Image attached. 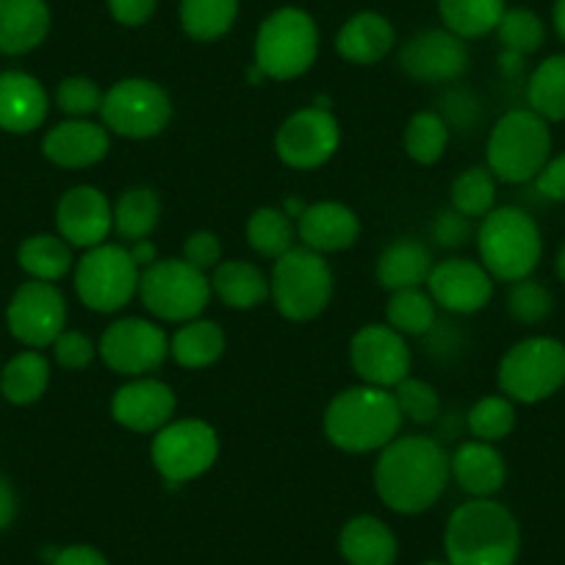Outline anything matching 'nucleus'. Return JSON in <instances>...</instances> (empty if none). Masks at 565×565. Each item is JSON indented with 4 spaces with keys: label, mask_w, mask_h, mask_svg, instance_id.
<instances>
[{
    "label": "nucleus",
    "mask_w": 565,
    "mask_h": 565,
    "mask_svg": "<svg viewBox=\"0 0 565 565\" xmlns=\"http://www.w3.org/2000/svg\"><path fill=\"white\" fill-rule=\"evenodd\" d=\"M452 477L449 455L430 436L394 438L374 463V491L394 513L416 515L430 510Z\"/></svg>",
    "instance_id": "1"
},
{
    "label": "nucleus",
    "mask_w": 565,
    "mask_h": 565,
    "mask_svg": "<svg viewBox=\"0 0 565 565\" xmlns=\"http://www.w3.org/2000/svg\"><path fill=\"white\" fill-rule=\"evenodd\" d=\"M322 427L335 449L366 455L394 441L402 427V413L391 391L361 383L330 399Z\"/></svg>",
    "instance_id": "2"
},
{
    "label": "nucleus",
    "mask_w": 565,
    "mask_h": 565,
    "mask_svg": "<svg viewBox=\"0 0 565 565\" xmlns=\"http://www.w3.org/2000/svg\"><path fill=\"white\" fill-rule=\"evenodd\" d=\"M444 546L452 565H513L521 548L519 521L493 499H471L449 515Z\"/></svg>",
    "instance_id": "3"
},
{
    "label": "nucleus",
    "mask_w": 565,
    "mask_h": 565,
    "mask_svg": "<svg viewBox=\"0 0 565 565\" xmlns=\"http://www.w3.org/2000/svg\"><path fill=\"white\" fill-rule=\"evenodd\" d=\"M477 249L493 280H524V277H532V271L541 264V227L526 211L502 205L482 216V225L477 231Z\"/></svg>",
    "instance_id": "4"
},
{
    "label": "nucleus",
    "mask_w": 565,
    "mask_h": 565,
    "mask_svg": "<svg viewBox=\"0 0 565 565\" xmlns=\"http://www.w3.org/2000/svg\"><path fill=\"white\" fill-rule=\"evenodd\" d=\"M488 170L504 183H530L552 159V130L530 108L502 114L491 128L486 148Z\"/></svg>",
    "instance_id": "5"
},
{
    "label": "nucleus",
    "mask_w": 565,
    "mask_h": 565,
    "mask_svg": "<svg viewBox=\"0 0 565 565\" xmlns=\"http://www.w3.org/2000/svg\"><path fill=\"white\" fill-rule=\"evenodd\" d=\"M319 56V29L302 9L282 7L260 23L255 34V67L271 81H295Z\"/></svg>",
    "instance_id": "6"
},
{
    "label": "nucleus",
    "mask_w": 565,
    "mask_h": 565,
    "mask_svg": "<svg viewBox=\"0 0 565 565\" xmlns=\"http://www.w3.org/2000/svg\"><path fill=\"white\" fill-rule=\"evenodd\" d=\"M269 297L277 313L289 322H311L333 300V271L324 255L295 247L275 260Z\"/></svg>",
    "instance_id": "7"
},
{
    "label": "nucleus",
    "mask_w": 565,
    "mask_h": 565,
    "mask_svg": "<svg viewBox=\"0 0 565 565\" xmlns=\"http://www.w3.org/2000/svg\"><path fill=\"white\" fill-rule=\"evenodd\" d=\"M499 391L521 405H537L565 385V344L552 335H530L504 352Z\"/></svg>",
    "instance_id": "8"
},
{
    "label": "nucleus",
    "mask_w": 565,
    "mask_h": 565,
    "mask_svg": "<svg viewBox=\"0 0 565 565\" xmlns=\"http://www.w3.org/2000/svg\"><path fill=\"white\" fill-rule=\"evenodd\" d=\"M211 277L183 258H159L141 269L139 300L161 322H192L211 302Z\"/></svg>",
    "instance_id": "9"
},
{
    "label": "nucleus",
    "mask_w": 565,
    "mask_h": 565,
    "mask_svg": "<svg viewBox=\"0 0 565 565\" xmlns=\"http://www.w3.org/2000/svg\"><path fill=\"white\" fill-rule=\"evenodd\" d=\"M141 269L122 244H97L75 266V291L95 313H117L139 295Z\"/></svg>",
    "instance_id": "10"
},
{
    "label": "nucleus",
    "mask_w": 565,
    "mask_h": 565,
    "mask_svg": "<svg viewBox=\"0 0 565 565\" xmlns=\"http://www.w3.org/2000/svg\"><path fill=\"white\" fill-rule=\"evenodd\" d=\"M100 119L122 139H153L170 125L172 100L156 81L122 78L103 95Z\"/></svg>",
    "instance_id": "11"
},
{
    "label": "nucleus",
    "mask_w": 565,
    "mask_h": 565,
    "mask_svg": "<svg viewBox=\"0 0 565 565\" xmlns=\"http://www.w3.org/2000/svg\"><path fill=\"white\" fill-rule=\"evenodd\" d=\"M220 458V436L203 418H181L161 427L150 447V460L167 482L203 477Z\"/></svg>",
    "instance_id": "12"
},
{
    "label": "nucleus",
    "mask_w": 565,
    "mask_h": 565,
    "mask_svg": "<svg viewBox=\"0 0 565 565\" xmlns=\"http://www.w3.org/2000/svg\"><path fill=\"white\" fill-rule=\"evenodd\" d=\"M97 352L111 372L125 377H148L170 355V335L150 319L125 317L108 324Z\"/></svg>",
    "instance_id": "13"
},
{
    "label": "nucleus",
    "mask_w": 565,
    "mask_h": 565,
    "mask_svg": "<svg viewBox=\"0 0 565 565\" xmlns=\"http://www.w3.org/2000/svg\"><path fill=\"white\" fill-rule=\"evenodd\" d=\"M341 145L339 119L330 108H300L275 134V153L291 170H319L335 156Z\"/></svg>",
    "instance_id": "14"
},
{
    "label": "nucleus",
    "mask_w": 565,
    "mask_h": 565,
    "mask_svg": "<svg viewBox=\"0 0 565 565\" xmlns=\"http://www.w3.org/2000/svg\"><path fill=\"white\" fill-rule=\"evenodd\" d=\"M9 333L31 350H45L64 333L67 300L56 282L29 280L12 295L7 306Z\"/></svg>",
    "instance_id": "15"
},
{
    "label": "nucleus",
    "mask_w": 565,
    "mask_h": 565,
    "mask_svg": "<svg viewBox=\"0 0 565 565\" xmlns=\"http://www.w3.org/2000/svg\"><path fill=\"white\" fill-rule=\"evenodd\" d=\"M350 363L361 383L391 391L411 374V347L388 324H363L350 341Z\"/></svg>",
    "instance_id": "16"
},
{
    "label": "nucleus",
    "mask_w": 565,
    "mask_h": 565,
    "mask_svg": "<svg viewBox=\"0 0 565 565\" xmlns=\"http://www.w3.org/2000/svg\"><path fill=\"white\" fill-rule=\"evenodd\" d=\"M399 67L418 84H452L469 70V47L447 29H427L399 51Z\"/></svg>",
    "instance_id": "17"
},
{
    "label": "nucleus",
    "mask_w": 565,
    "mask_h": 565,
    "mask_svg": "<svg viewBox=\"0 0 565 565\" xmlns=\"http://www.w3.org/2000/svg\"><path fill=\"white\" fill-rule=\"evenodd\" d=\"M427 291L441 311L455 317H471L482 311L493 297V277L477 260L447 258L433 266L427 277Z\"/></svg>",
    "instance_id": "18"
},
{
    "label": "nucleus",
    "mask_w": 565,
    "mask_h": 565,
    "mask_svg": "<svg viewBox=\"0 0 565 565\" xmlns=\"http://www.w3.org/2000/svg\"><path fill=\"white\" fill-rule=\"evenodd\" d=\"M114 227V205L95 186H73L56 205V231L70 247L92 249L106 244Z\"/></svg>",
    "instance_id": "19"
},
{
    "label": "nucleus",
    "mask_w": 565,
    "mask_h": 565,
    "mask_svg": "<svg viewBox=\"0 0 565 565\" xmlns=\"http://www.w3.org/2000/svg\"><path fill=\"white\" fill-rule=\"evenodd\" d=\"M175 391L156 377H134L119 385L111 399V416L130 433H159L175 416Z\"/></svg>",
    "instance_id": "20"
},
{
    "label": "nucleus",
    "mask_w": 565,
    "mask_h": 565,
    "mask_svg": "<svg viewBox=\"0 0 565 565\" xmlns=\"http://www.w3.org/2000/svg\"><path fill=\"white\" fill-rule=\"evenodd\" d=\"M111 150L106 125H97L92 119H64L53 125L42 139V156L51 164L64 170H86V167L100 164Z\"/></svg>",
    "instance_id": "21"
},
{
    "label": "nucleus",
    "mask_w": 565,
    "mask_h": 565,
    "mask_svg": "<svg viewBox=\"0 0 565 565\" xmlns=\"http://www.w3.org/2000/svg\"><path fill=\"white\" fill-rule=\"evenodd\" d=\"M297 238L302 242V247L319 255L344 253V249L355 247V242L361 238V220L350 205L322 200V203L306 205L302 216L297 220Z\"/></svg>",
    "instance_id": "22"
},
{
    "label": "nucleus",
    "mask_w": 565,
    "mask_h": 565,
    "mask_svg": "<svg viewBox=\"0 0 565 565\" xmlns=\"http://www.w3.org/2000/svg\"><path fill=\"white\" fill-rule=\"evenodd\" d=\"M51 111L47 92L34 75L7 70L0 73V130L34 134Z\"/></svg>",
    "instance_id": "23"
},
{
    "label": "nucleus",
    "mask_w": 565,
    "mask_h": 565,
    "mask_svg": "<svg viewBox=\"0 0 565 565\" xmlns=\"http://www.w3.org/2000/svg\"><path fill=\"white\" fill-rule=\"evenodd\" d=\"M449 469L458 486L475 499H491L499 493L508 480V466H504L502 452L493 444L486 441H466L455 449L449 458Z\"/></svg>",
    "instance_id": "24"
},
{
    "label": "nucleus",
    "mask_w": 565,
    "mask_h": 565,
    "mask_svg": "<svg viewBox=\"0 0 565 565\" xmlns=\"http://www.w3.org/2000/svg\"><path fill=\"white\" fill-rule=\"evenodd\" d=\"M51 31L45 0H0V53L23 56L36 51Z\"/></svg>",
    "instance_id": "25"
},
{
    "label": "nucleus",
    "mask_w": 565,
    "mask_h": 565,
    "mask_svg": "<svg viewBox=\"0 0 565 565\" xmlns=\"http://www.w3.org/2000/svg\"><path fill=\"white\" fill-rule=\"evenodd\" d=\"M394 25L377 12H361L341 25L335 36V51L350 64H377L394 47Z\"/></svg>",
    "instance_id": "26"
},
{
    "label": "nucleus",
    "mask_w": 565,
    "mask_h": 565,
    "mask_svg": "<svg viewBox=\"0 0 565 565\" xmlns=\"http://www.w3.org/2000/svg\"><path fill=\"white\" fill-rule=\"evenodd\" d=\"M433 260L430 247L416 238H399V242L388 244L377 258V282L385 291H399V289H418L430 277Z\"/></svg>",
    "instance_id": "27"
},
{
    "label": "nucleus",
    "mask_w": 565,
    "mask_h": 565,
    "mask_svg": "<svg viewBox=\"0 0 565 565\" xmlns=\"http://www.w3.org/2000/svg\"><path fill=\"white\" fill-rule=\"evenodd\" d=\"M341 557L350 565H394L396 537L374 515H358L347 521L339 537Z\"/></svg>",
    "instance_id": "28"
},
{
    "label": "nucleus",
    "mask_w": 565,
    "mask_h": 565,
    "mask_svg": "<svg viewBox=\"0 0 565 565\" xmlns=\"http://www.w3.org/2000/svg\"><path fill=\"white\" fill-rule=\"evenodd\" d=\"M211 291L233 311H253L269 300V277L249 260H222L211 275Z\"/></svg>",
    "instance_id": "29"
},
{
    "label": "nucleus",
    "mask_w": 565,
    "mask_h": 565,
    "mask_svg": "<svg viewBox=\"0 0 565 565\" xmlns=\"http://www.w3.org/2000/svg\"><path fill=\"white\" fill-rule=\"evenodd\" d=\"M225 330L211 319L183 322L170 339V355L183 369H209L225 355Z\"/></svg>",
    "instance_id": "30"
},
{
    "label": "nucleus",
    "mask_w": 565,
    "mask_h": 565,
    "mask_svg": "<svg viewBox=\"0 0 565 565\" xmlns=\"http://www.w3.org/2000/svg\"><path fill=\"white\" fill-rule=\"evenodd\" d=\"M51 385V363L40 350H25L0 369V394L12 405H34Z\"/></svg>",
    "instance_id": "31"
},
{
    "label": "nucleus",
    "mask_w": 565,
    "mask_h": 565,
    "mask_svg": "<svg viewBox=\"0 0 565 565\" xmlns=\"http://www.w3.org/2000/svg\"><path fill=\"white\" fill-rule=\"evenodd\" d=\"M161 222V198L150 186L125 189L114 203V231L128 244L148 238Z\"/></svg>",
    "instance_id": "32"
},
{
    "label": "nucleus",
    "mask_w": 565,
    "mask_h": 565,
    "mask_svg": "<svg viewBox=\"0 0 565 565\" xmlns=\"http://www.w3.org/2000/svg\"><path fill=\"white\" fill-rule=\"evenodd\" d=\"M73 247L62 236L53 233H36L29 236L18 249V264L31 280L56 282L73 269Z\"/></svg>",
    "instance_id": "33"
},
{
    "label": "nucleus",
    "mask_w": 565,
    "mask_h": 565,
    "mask_svg": "<svg viewBox=\"0 0 565 565\" xmlns=\"http://www.w3.org/2000/svg\"><path fill=\"white\" fill-rule=\"evenodd\" d=\"M438 322V306L427 289L391 291L385 302V324L402 335H430Z\"/></svg>",
    "instance_id": "34"
},
{
    "label": "nucleus",
    "mask_w": 565,
    "mask_h": 565,
    "mask_svg": "<svg viewBox=\"0 0 565 565\" xmlns=\"http://www.w3.org/2000/svg\"><path fill=\"white\" fill-rule=\"evenodd\" d=\"M526 103L530 111L546 122L565 119V56H548L535 67L526 81Z\"/></svg>",
    "instance_id": "35"
},
{
    "label": "nucleus",
    "mask_w": 565,
    "mask_h": 565,
    "mask_svg": "<svg viewBox=\"0 0 565 565\" xmlns=\"http://www.w3.org/2000/svg\"><path fill=\"white\" fill-rule=\"evenodd\" d=\"M438 12L447 31L458 34L460 40H477L497 31L508 9L504 0H438Z\"/></svg>",
    "instance_id": "36"
},
{
    "label": "nucleus",
    "mask_w": 565,
    "mask_h": 565,
    "mask_svg": "<svg viewBox=\"0 0 565 565\" xmlns=\"http://www.w3.org/2000/svg\"><path fill=\"white\" fill-rule=\"evenodd\" d=\"M247 242L258 255L277 260L297 247V222L282 214V209H255L247 220Z\"/></svg>",
    "instance_id": "37"
},
{
    "label": "nucleus",
    "mask_w": 565,
    "mask_h": 565,
    "mask_svg": "<svg viewBox=\"0 0 565 565\" xmlns=\"http://www.w3.org/2000/svg\"><path fill=\"white\" fill-rule=\"evenodd\" d=\"M236 18L238 0H181V25L198 42L222 40Z\"/></svg>",
    "instance_id": "38"
},
{
    "label": "nucleus",
    "mask_w": 565,
    "mask_h": 565,
    "mask_svg": "<svg viewBox=\"0 0 565 565\" xmlns=\"http://www.w3.org/2000/svg\"><path fill=\"white\" fill-rule=\"evenodd\" d=\"M449 148V125L438 111H418L407 119L405 153L422 167L438 164Z\"/></svg>",
    "instance_id": "39"
},
{
    "label": "nucleus",
    "mask_w": 565,
    "mask_h": 565,
    "mask_svg": "<svg viewBox=\"0 0 565 565\" xmlns=\"http://www.w3.org/2000/svg\"><path fill=\"white\" fill-rule=\"evenodd\" d=\"M449 205L469 220L488 216L497 205V175L488 167H469L460 172L449 189Z\"/></svg>",
    "instance_id": "40"
},
{
    "label": "nucleus",
    "mask_w": 565,
    "mask_h": 565,
    "mask_svg": "<svg viewBox=\"0 0 565 565\" xmlns=\"http://www.w3.org/2000/svg\"><path fill=\"white\" fill-rule=\"evenodd\" d=\"M466 424H469V433L477 438V441H486V444L504 441V438L515 430L513 399H508L504 394L482 396V399L475 402V407L469 411Z\"/></svg>",
    "instance_id": "41"
},
{
    "label": "nucleus",
    "mask_w": 565,
    "mask_h": 565,
    "mask_svg": "<svg viewBox=\"0 0 565 565\" xmlns=\"http://www.w3.org/2000/svg\"><path fill=\"white\" fill-rule=\"evenodd\" d=\"M499 42L508 47V53L515 56H530V53L541 51L546 42V25L530 9H508L497 25Z\"/></svg>",
    "instance_id": "42"
},
{
    "label": "nucleus",
    "mask_w": 565,
    "mask_h": 565,
    "mask_svg": "<svg viewBox=\"0 0 565 565\" xmlns=\"http://www.w3.org/2000/svg\"><path fill=\"white\" fill-rule=\"evenodd\" d=\"M391 394H394L402 418H411L416 424H433L438 413H441V396H438V391L427 380L407 374L399 385L391 388Z\"/></svg>",
    "instance_id": "43"
},
{
    "label": "nucleus",
    "mask_w": 565,
    "mask_h": 565,
    "mask_svg": "<svg viewBox=\"0 0 565 565\" xmlns=\"http://www.w3.org/2000/svg\"><path fill=\"white\" fill-rule=\"evenodd\" d=\"M552 295L543 282L524 277V280H515L508 291V311L515 322L521 324H541L546 322L548 313H552Z\"/></svg>",
    "instance_id": "44"
},
{
    "label": "nucleus",
    "mask_w": 565,
    "mask_h": 565,
    "mask_svg": "<svg viewBox=\"0 0 565 565\" xmlns=\"http://www.w3.org/2000/svg\"><path fill=\"white\" fill-rule=\"evenodd\" d=\"M56 106L67 114L70 119H86L89 114H100L103 92L86 75H70L58 84Z\"/></svg>",
    "instance_id": "45"
},
{
    "label": "nucleus",
    "mask_w": 565,
    "mask_h": 565,
    "mask_svg": "<svg viewBox=\"0 0 565 565\" xmlns=\"http://www.w3.org/2000/svg\"><path fill=\"white\" fill-rule=\"evenodd\" d=\"M97 355V347L92 344L89 335L78 333V330H64L56 341H53V358L67 372H78L86 369Z\"/></svg>",
    "instance_id": "46"
},
{
    "label": "nucleus",
    "mask_w": 565,
    "mask_h": 565,
    "mask_svg": "<svg viewBox=\"0 0 565 565\" xmlns=\"http://www.w3.org/2000/svg\"><path fill=\"white\" fill-rule=\"evenodd\" d=\"M183 260L192 264L194 269L209 271L222 264V244L220 236L211 231H194L183 244Z\"/></svg>",
    "instance_id": "47"
},
{
    "label": "nucleus",
    "mask_w": 565,
    "mask_h": 565,
    "mask_svg": "<svg viewBox=\"0 0 565 565\" xmlns=\"http://www.w3.org/2000/svg\"><path fill=\"white\" fill-rule=\"evenodd\" d=\"M430 236L438 247H447V249L463 247V244L471 238V220L469 216L458 214L455 209L441 211V214L433 220Z\"/></svg>",
    "instance_id": "48"
},
{
    "label": "nucleus",
    "mask_w": 565,
    "mask_h": 565,
    "mask_svg": "<svg viewBox=\"0 0 565 565\" xmlns=\"http://www.w3.org/2000/svg\"><path fill=\"white\" fill-rule=\"evenodd\" d=\"M108 12L117 23L136 29V25H145L156 14V3L159 0H106Z\"/></svg>",
    "instance_id": "49"
},
{
    "label": "nucleus",
    "mask_w": 565,
    "mask_h": 565,
    "mask_svg": "<svg viewBox=\"0 0 565 565\" xmlns=\"http://www.w3.org/2000/svg\"><path fill=\"white\" fill-rule=\"evenodd\" d=\"M535 186L546 200L565 203V153L554 156V159L546 161V167L537 172Z\"/></svg>",
    "instance_id": "50"
},
{
    "label": "nucleus",
    "mask_w": 565,
    "mask_h": 565,
    "mask_svg": "<svg viewBox=\"0 0 565 565\" xmlns=\"http://www.w3.org/2000/svg\"><path fill=\"white\" fill-rule=\"evenodd\" d=\"M53 565H108V559L92 546H67L53 557Z\"/></svg>",
    "instance_id": "51"
},
{
    "label": "nucleus",
    "mask_w": 565,
    "mask_h": 565,
    "mask_svg": "<svg viewBox=\"0 0 565 565\" xmlns=\"http://www.w3.org/2000/svg\"><path fill=\"white\" fill-rule=\"evenodd\" d=\"M14 515H18V493H14L12 482L0 475V530L12 526Z\"/></svg>",
    "instance_id": "52"
},
{
    "label": "nucleus",
    "mask_w": 565,
    "mask_h": 565,
    "mask_svg": "<svg viewBox=\"0 0 565 565\" xmlns=\"http://www.w3.org/2000/svg\"><path fill=\"white\" fill-rule=\"evenodd\" d=\"M130 258H134V264L139 266V269H148V266H153L156 260H159V249H156V244L150 242V238H141V242H134L128 247Z\"/></svg>",
    "instance_id": "53"
},
{
    "label": "nucleus",
    "mask_w": 565,
    "mask_h": 565,
    "mask_svg": "<svg viewBox=\"0 0 565 565\" xmlns=\"http://www.w3.org/2000/svg\"><path fill=\"white\" fill-rule=\"evenodd\" d=\"M552 18H554V31H557L559 40L565 42V0H557V3H554Z\"/></svg>",
    "instance_id": "54"
},
{
    "label": "nucleus",
    "mask_w": 565,
    "mask_h": 565,
    "mask_svg": "<svg viewBox=\"0 0 565 565\" xmlns=\"http://www.w3.org/2000/svg\"><path fill=\"white\" fill-rule=\"evenodd\" d=\"M554 269H557L559 280L565 282V244H563V247H559V253H557V260H554Z\"/></svg>",
    "instance_id": "55"
},
{
    "label": "nucleus",
    "mask_w": 565,
    "mask_h": 565,
    "mask_svg": "<svg viewBox=\"0 0 565 565\" xmlns=\"http://www.w3.org/2000/svg\"><path fill=\"white\" fill-rule=\"evenodd\" d=\"M424 565H452V563H449V559L447 563H438V559H433V563H424Z\"/></svg>",
    "instance_id": "56"
}]
</instances>
